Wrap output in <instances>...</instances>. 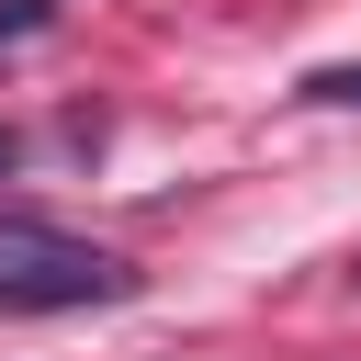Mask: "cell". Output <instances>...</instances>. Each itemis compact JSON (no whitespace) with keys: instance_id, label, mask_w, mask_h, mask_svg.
<instances>
[{"instance_id":"7a4b0ae2","label":"cell","mask_w":361,"mask_h":361,"mask_svg":"<svg viewBox=\"0 0 361 361\" xmlns=\"http://www.w3.org/2000/svg\"><path fill=\"white\" fill-rule=\"evenodd\" d=\"M23 34H45V0H0V45H23Z\"/></svg>"},{"instance_id":"277c9868","label":"cell","mask_w":361,"mask_h":361,"mask_svg":"<svg viewBox=\"0 0 361 361\" xmlns=\"http://www.w3.org/2000/svg\"><path fill=\"white\" fill-rule=\"evenodd\" d=\"M11 169H23V135H11V124H0V180H11Z\"/></svg>"},{"instance_id":"3957f363","label":"cell","mask_w":361,"mask_h":361,"mask_svg":"<svg viewBox=\"0 0 361 361\" xmlns=\"http://www.w3.org/2000/svg\"><path fill=\"white\" fill-rule=\"evenodd\" d=\"M305 102H361V68H316V79H305Z\"/></svg>"},{"instance_id":"6da1fadb","label":"cell","mask_w":361,"mask_h":361,"mask_svg":"<svg viewBox=\"0 0 361 361\" xmlns=\"http://www.w3.org/2000/svg\"><path fill=\"white\" fill-rule=\"evenodd\" d=\"M135 271L45 214H0V316H68V305H124Z\"/></svg>"}]
</instances>
